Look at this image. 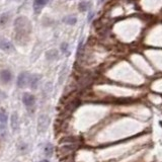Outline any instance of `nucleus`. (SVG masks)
Returning <instances> with one entry per match:
<instances>
[{
    "mask_svg": "<svg viewBox=\"0 0 162 162\" xmlns=\"http://www.w3.org/2000/svg\"><path fill=\"white\" fill-rule=\"evenodd\" d=\"M14 32H15V41L20 45L28 43L29 35L32 32V22L26 16H19L14 20Z\"/></svg>",
    "mask_w": 162,
    "mask_h": 162,
    "instance_id": "nucleus-1",
    "label": "nucleus"
},
{
    "mask_svg": "<svg viewBox=\"0 0 162 162\" xmlns=\"http://www.w3.org/2000/svg\"><path fill=\"white\" fill-rule=\"evenodd\" d=\"M31 75L28 71H23L19 74L16 79V84L19 88H23L29 84V79H31Z\"/></svg>",
    "mask_w": 162,
    "mask_h": 162,
    "instance_id": "nucleus-2",
    "label": "nucleus"
},
{
    "mask_svg": "<svg viewBox=\"0 0 162 162\" xmlns=\"http://www.w3.org/2000/svg\"><path fill=\"white\" fill-rule=\"evenodd\" d=\"M92 80H93V78H92L91 74H87V73L83 74L82 76H80L78 78V86H79L80 88L84 89L91 84Z\"/></svg>",
    "mask_w": 162,
    "mask_h": 162,
    "instance_id": "nucleus-3",
    "label": "nucleus"
},
{
    "mask_svg": "<svg viewBox=\"0 0 162 162\" xmlns=\"http://www.w3.org/2000/svg\"><path fill=\"white\" fill-rule=\"evenodd\" d=\"M0 50H2L5 53H11L14 51V46L10 41L1 37L0 38Z\"/></svg>",
    "mask_w": 162,
    "mask_h": 162,
    "instance_id": "nucleus-4",
    "label": "nucleus"
},
{
    "mask_svg": "<svg viewBox=\"0 0 162 162\" xmlns=\"http://www.w3.org/2000/svg\"><path fill=\"white\" fill-rule=\"evenodd\" d=\"M22 103L28 109H31V107H32L35 104V95L29 93V92H25L22 95Z\"/></svg>",
    "mask_w": 162,
    "mask_h": 162,
    "instance_id": "nucleus-5",
    "label": "nucleus"
},
{
    "mask_svg": "<svg viewBox=\"0 0 162 162\" xmlns=\"http://www.w3.org/2000/svg\"><path fill=\"white\" fill-rule=\"evenodd\" d=\"M12 80V73L10 70L8 69H3V70L0 71V81H1L3 84H8L11 82Z\"/></svg>",
    "mask_w": 162,
    "mask_h": 162,
    "instance_id": "nucleus-6",
    "label": "nucleus"
},
{
    "mask_svg": "<svg viewBox=\"0 0 162 162\" xmlns=\"http://www.w3.org/2000/svg\"><path fill=\"white\" fill-rule=\"evenodd\" d=\"M49 0H34V4H32V7H34V11L35 14H40L41 11L43 10V8L45 7V5L48 3Z\"/></svg>",
    "mask_w": 162,
    "mask_h": 162,
    "instance_id": "nucleus-7",
    "label": "nucleus"
},
{
    "mask_svg": "<svg viewBox=\"0 0 162 162\" xmlns=\"http://www.w3.org/2000/svg\"><path fill=\"white\" fill-rule=\"evenodd\" d=\"M49 122H50V120L47 116H45V115L41 116L40 118H39V124H38L39 131L40 132L46 131V129L48 128V126H49Z\"/></svg>",
    "mask_w": 162,
    "mask_h": 162,
    "instance_id": "nucleus-8",
    "label": "nucleus"
},
{
    "mask_svg": "<svg viewBox=\"0 0 162 162\" xmlns=\"http://www.w3.org/2000/svg\"><path fill=\"white\" fill-rule=\"evenodd\" d=\"M45 57H46L48 61L54 62L59 58V51L56 49H51L49 51H47L46 54H45Z\"/></svg>",
    "mask_w": 162,
    "mask_h": 162,
    "instance_id": "nucleus-9",
    "label": "nucleus"
},
{
    "mask_svg": "<svg viewBox=\"0 0 162 162\" xmlns=\"http://www.w3.org/2000/svg\"><path fill=\"white\" fill-rule=\"evenodd\" d=\"M42 76L40 74H32L31 79H29V87L32 89H37L39 86V82H40Z\"/></svg>",
    "mask_w": 162,
    "mask_h": 162,
    "instance_id": "nucleus-10",
    "label": "nucleus"
},
{
    "mask_svg": "<svg viewBox=\"0 0 162 162\" xmlns=\"http://www.w3.org/2000/svg\"><path fill=\"white\" fill-rule=\"evenodd\" d=\"M10 125H11V128H12L13 131H15V130L19 129V115H17V113H13L12 115H11Z\"/></svg>",
    "mask_w": 162,
    "mask_h": 162,
    "instance_id": "nucleus-11",
    "label": "nucleus"
},
{
    "mask_svg": "<svg viewBox=\"0 0 162 162\" xmlns=\"http://www.w3.org/2000/svg\"><path fill=\"white\" fill-rule=\"evenodd\" d=\"M9 19H10L9 13H7V12L2 13L1 15H0V28L6 25L8 23V22H9Z\"/></svg>",
    "mask_w": 162,
    "mask_h": 162,
    "instance_id": "nucleus-12",
    "label": "nucleus"
},
{
    "mask_svg": "<svg viewBox=\"0 0 162 162\" xmlns=\"http://www.w3.org/2000/svg\"><path fill=\"white\" fill-rule=\"evenodd\" d=\"M63 22L66 23V25H76L77 19L73 15H67L63 19Z\"/></svg>",
    "mask_w": 162,
    "mask_h": 162,
    "instance_id": "nucleus-13",
    "label": "nucleus"
},
{
    "mask_svg": "<svg viewBox=\"0 0 162 162\" xmlns=\"http://www.w3.org/2000/svg\"><path fill=\"white\" fill-rule=\"evenodd\" d=\"M8 121V115L4 109H0V124L5 125Z\"/></svg>",
    "mask_w": 162,
    "mask_h": 162,
    "instance_id": "nucleus-14",
    "label": "nucleus"
},
{
    "mask_svg": "<svg viewBox=\"0 0 162 162\" xmlns=\"http://www.w3.org/2000/svg\"><path fill=\"white\" fill-rule=\"evenodd\" d=\"M89 8V3L88 2H80L79 5H78V9H79V11H81V12H85V11H87V9Z\"/></svg>",
    "mask_w": 162,
    "mask_h": 162,
    "instance_id": "nucleus-15",
    "label": "nucleus"
},
{
    "mask_svg": "<svg viewBox=\"0 0 162 162\" xmlns=\"http://www.w3.org/2000/svg\"><path fill=\"white\" fill-rule=\"evenodd\" d=\"M45 154H46L47 156H52L53 154V146L52 144H47L46 146H45Z\"/></svg>",
    "mask_w": 162,
    "mask_h": 162,
    "instance_id": "nucleus-16",
    "label": "nucleus"
},
{
    "mask_svg": "<svg viewBox=\"0 0 162 162\" xmlns=\"http://www.w3.org/2000/svg\"><path fill=\"white\" fill-rule=\"evenodd\" d=\"M61 51L63 53H65L66 55H68L67 53H69V46L67 43H62L61 45Z\"/></svg>",
    "mask_w": 162,
    "mask_h": 162,
    "instance_id": "nucleus-17",
    "label": "nucleus"
},
{
    "mask_svg": "<svg viewBox=\"0 0 162 162\" xmlns=\"http://www.w3.org/2000/svg\"><path fill=\"white\" fill-rule=\"evenodd\" d=\"M40 162H49V161H48V160H41Z\"/></svg>",
    "mask_w": 162,
    "mask_h": 162,
    "instance_id": "nucleus-18",
    "label": "nucleus"
}]
</instances>
